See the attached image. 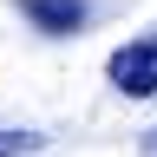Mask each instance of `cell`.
Instances as JSON below:
<instances>
[{"label": "cell", "mask_w": 157, "mask_h": 157, "mask_svg": "<svg viewBox=\"0 0 157 157\" xmlns=\"http://www.w3.org/2000/svg\"><path fill=\"white\" fill-rule=\"evenodd\" d=\"M144 157H157V131H144Z\"/></svg>", "instance_id": "277c9868"}, {"label": "cell", "mask_w": 157, "mask_h": 157, "mask_svg": "<svg viewBox=\"0 0 157 157\" xmlns=\"http://www.w3.org/2000/svg\"><path fill=\"white\" fill-rule=\"evenodd\" d=\"M20 151H39L33 131H0V157H20Z\"/></svg>", "instance_id": "3957f363"}, {"label": "cell", "mask_w": 157, "mask_h": 157, "mask_svg": "<svg viewBox=\"0 0 157 157\" xmlns=\"http://www.w3.org/2000/svg\"><path fill=\"white\" fill-rule=\"evenodd\" d=\"M20 13H26L39 33H52V39H66V33L85 26V0H20Z\"/></svg>", "instance_id": "7a4b0ae2"}, {"label": "cell", "mask_w": 157, "mask_h": 157, "mask_svg": "<svg viewBox=\"0 0 157 157\" xmlns=\"http://www.w3.org/2000/svg\"><path fill=\"white\" fill-rule=\"evenodd\" d=\"M105 72H111V85L124 92V98H157V33L131 39V46H118Z\"/></svg>", "instance_id": "6da1fadb"}]
</instances>
